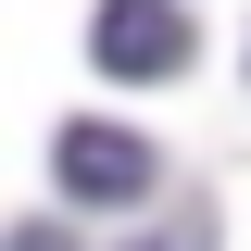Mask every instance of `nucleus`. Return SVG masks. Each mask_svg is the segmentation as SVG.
I'll use <instances>...</instances> for the list:
<instances>
[{
	"label": "nucleus",
	"mask_w": 251,
	"mask_h": 251,
	"mask_svg": "<svg viewBox=\"0 0 251 251\" xmlns=\"http://www.w3.org/2000/svg\"><path fill=\"white\" fill-rule=\"evenodd\" d=\"M88 50H100V75H138V88H151V75L188 63V13L176 0H100L88 13Z\"/></svg>",
	"instance_id": "f257e3e1"
},
{
	"label": "nucleus",
	"mask_w": 251,
	"mask_h": 251,
	"mask_svg": "<svg viewBox=\"0 0 251 251\" xmlns=\"http://www.w3.org/2000/svg\"><path fill=\"white\" fill-rule=\"evenodd\" d=\"M63 201H151V151L126 126H63Z\"/></svg>",
	"instance_id": "f03ea898"
},
{
	"label": "nucleus",
	"mask_w": 251,
	"mask_h": 251,
	"mask_svg": "<svg viewBox=\"0 0 251 251\" xmlns=\"http://www.w3.org/2000/svg\"><path fill=\"white\" fill-rule=\"evenodd\" d=\"M138 251H214V226L188 214V226H163V239H138Z\"/></svg>",
	"instance_id": "7ed1b4c3"
},
{
	"label": "nucleus",
	"mask_w": 251,
	"mask_h": 251,
	"mask_svg": "<svg viewBox=\"0 0 251 251\" xmlns=\"http://www.w3.org/2000/svg\"><path fill=\"white\" fill-rule=\"evenodd\" d=\"M13 251H63V239H50V226H25V239H13Z\"/></svg>",
	"instance_id": "20e7f679"
}]
</instances>
